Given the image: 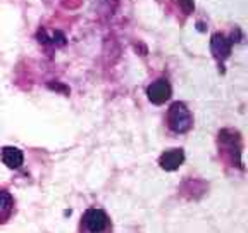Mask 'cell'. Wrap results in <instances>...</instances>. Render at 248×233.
<instances>
[{"label": "cell", "instance_id": "cell-8", "mask_svg": "<svg viewBox=\"0 0 248 233\" xmlns=\"http://www.w3.org/2000/svg\"><path fill=\"white\" fill-rule=\"evenodd\" d=\"M179 4V7L185 11V14H191V12L195 11V4H193V0H176Z\"/></svg>", "mask_w": 248, "mask_h": 233}, {"label": "cell", "instance_id": "cell-2", "mask_svg": "<svg viewBox=\"0 0 248 233\" xmlns=\"http://www.w3.org/2000/svg\"><path fill=\"white\" fill-rule=\"evenodd\" d=\"M83 225L90 233H102L108 226V217L102 209H88L83 216Z\"/></svg>", "mask_w": 248, "mask_h": 233}, {"label": "cell", "instance_id": "cell-7", "mask_svg": "<svg viewBox=\"0 0 248 233\" xmlns=\"http://www.w3.org/2000/svg\"><path fill=\"white\" fill-rule=\"evenodd\" d=\"M12 207H14V202H12L11 194L0 192V221H4L5 217H9Z\"/></svg>", "mask_w": 248, "mask_h": 233}, {"label": "cell", "instance_id": "cell-6", "mask_svg": "<svg viewBox=\"0 0 248 233\" xmlns=\"http://www.w3.org/2000/svg\"><path fill=\"white\" fill-rule=\"evenodd\" d=\"M2 161H4L5 166L11 167V169H17V167H21V164H23L24 155L17 147H4L2 149Z\"/></svg>", "mask_w": 248, "mask_h": 233}, {"label": "cell", "instance_id": "cell-3", "mask_svg": "<svg viewBox=\"0 0 248 233\" xmlns=\"http://www.w3.org/2000/svg\"><path fill=\"white\" fill-rule=\"evenodd\" d=\"M147 95H148V100L154 102V104H157V105H160L170 99V95H172V88H170V85H169L167 80H157V82H154L147 88Z\"/></svg>", "mask_w": 248, "mask_h": 233}, {"label": "cell", "instance_id": "cell-1", "mask_svg": "<svg viewBox=\"0 0 248 233\" xmlns=\"http://www.w3.org/2000/svg\"><path fill=\"white\" fill-rule=\"evenodd\" d=\"M167 124L174 133H186L193 126V116L183 102H174L167 111Z\"/></svg>", "mask_w": 248, "mask_h": 233}, {"label": "cell", "instance_id": "cell-4", "mask_svg": "<svg viewBox=\"0 0 248 233\" xmlns=\"http://www.w3.org/2000/svg\"><path fill=\"white\" fill-rule=\"evenodd\" d=\"M232 43L229 38H226V35L222 33H214L212 38H210V50H212L214 57L219 62H224L226 59L231 55Z\"/></svg>", "mask_w": 248, "mask_h": 233}, {"label": "cell", "instance_id": "cell-5", "mask_svg": "<svg viewBox=\"0 0 248 233\" xmlns=\"http://www.w3.org/2000/svg\"><path fill=\"white\" fill-rule=\"evenodd\" d=\"M183 161H185V152L181 149H170L160 155L159 164L166 171H176L183 164Z\"/></svg>", "mask_w": 248, "mask_h": 233}]
</instances>
